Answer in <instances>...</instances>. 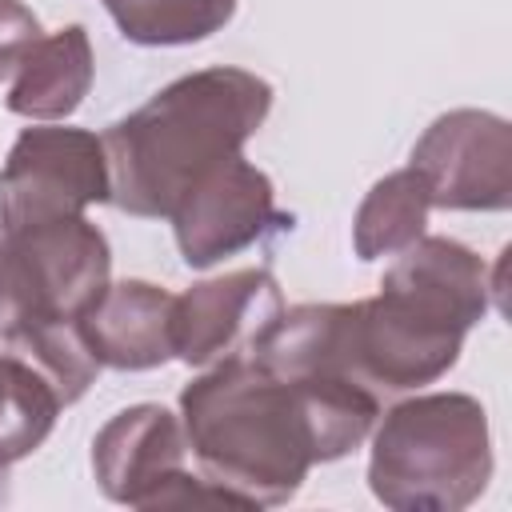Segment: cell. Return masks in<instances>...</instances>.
<instances>
[{
    "mask_svg": "<svg viewBox=\"0 0 512 512\" xmlns=\"http://www.w3.org/2000/svg\"><path fill=\"white\" fill-rule=\"evenodd\" d=\"M380 404L348 376L284 380L244 352L204 368L180 392V424L208 484L244 508H276L300 492L312 464L356 452Z\"/></svg>",
    "mask_w": 512,
    "mask_h": 512,
    "instance_id": "6da1fadb",
    "label": "cell"
},
{
    "mask_svg": "<svg viewBox=\"0 0 512 512\" xmlns=\"http://www.w3.org/2000/svg\"><path fill=\"white\" fill-rule=\"evenodd\" d=\"M268 112L272 84L248 68L216 64L164 84L100 136L112 180L108 200L128 216L168 220L200 176L244 152Z\"/></svg>",
    "mask_w": 512,
    "mask_h": 512,
    "instance_id": "7a4b0ae2",
    "label": "cell"
},
{
    "mask_svg": "<svg viewBox=\"0 0 512 512\" xmlns=\"http://www.w3.org/2000/svg\"><path fill=\"white\" fill-rule=\"evenodd\" d=\"M492 480L488 412L468 392H424L380 412L368 488L392 512H460Z\"/></svg>",
    "mask_w": 512,
    "mask_h": 512,
    "instance_id": "3957f363",
    "label": "cell"
},
{
    "mask_svg": "<svg viewBox=\"0 0 512 512\" xmlns=\"http://www.w3.org/2000/svg\"><path fill=\"white\" fill-rule=\"evenodd\" d=\"M112 196L104 140L88 128L36 124L16 136L0 164V236L84 216Z\"/></svg>",
    "mask_w": 512,
    "mask_h": 512,
    "instance_id": "277c9868",
    "label": "cell"
},
{
    "mask_svg": "<svg viewBox=\"0 0 512 512\" xmlns=\"http://www.w3.org/2000/svg\"><path fill=\"white\" fill-rule=\"evenodd\" d=\"M460 348L464 332L420 316L392 292L352 300L340 316V368L380 400L436 384Z\"/></svg>",
    "mask_w": 512,
    "mask_h": 512,
    "instance_id": "5b68a950",
    "label": "cell"
},
{
    "mask_svg": "<svg viewBox=\"0 0 512 512\" xmlns=\"http://www.w3.org/2000/svg\"><path fill=\"white\" fill-rule=\"evenodd\" d=\"M0 240L12 316L76 324L112 276L108 236L88 216L44 220Z\"/></svg>",
    "mask_w": 512,
    "mask_h": 512,
    "instance_id": "8992f818",
    "label": "cell"
},
{
    "mask_svg": "<svg viewBox=\"0 0 512 512\" xmlns=\"http://www.w3.org/2000/svg\"><path fill=\"white\" fill-rule=\"evenodd\" d=\"M408 168L424 180L432 208L504 212L512 204V128L496 112L452 108L412 144Z\"/></svg>",
    "mask_w": 512,
    "mask_h": 512,
    "instance_id": "52a82bcc",
    "label": "cell"
},
{
    "mask_svg": "<svg viewBox=\"0 0 512 512\" xmlns=\"http://www.w3.org/2000/svg\"><path fill=\"white\" fill-rule=\"evenodd\" d=\"M172 236L188 268H212L252 244L292 232V216L276 208V184L244 152L200 176L172 208Z\"/></svg>",
    "mask_w": 512,
    "mask_h": 512,
    "instance_id": "ba28073f",
    "label": "cell"
},
{
    "mask_svg": "<svg viewBox=\"0 0 512 512\" xmlns=\"http://www.w3.org/2000/svg\"><path fill=\"white\" fill-rule=\"evenodd\" d=\"M92 476L100 492L128 508H172L188 476V440L180 416L164 404L120 408L92 440Z\"/></svg>",
    "mask_w": 512,
    "mask_h": 512,
    "instance_id": "9c48e42d",
    "label": "cell"
},
{
    "mask_svg": "<svg viewBox=\"0 0 512 512\" xmlns=\"http://www.w3.org/2000/svg\"><path fill=\"white\" fill-rule=\"evenodd\" d=\"M280 312L284 296L268 268L200 280L172 300V352L188 368H212L244 356Z\"/></svg>",
    "mask_w": 512,
    "mask_h": 512,
    "instance_id": "30bf717a",
    "label": "cell"
},
{
    "mask_svg": "<svg viewBox=\"0 0 512 512\" xmlns=\"http://www.w3.org/2000/svg\"><path fill=\"white\" fill-rule=\"evenodd\" d=\"M380 292H392L420 316L468 336L488 316L496 280L488 276L484 256L468 244L452 236H420L404 252H396V264L384 272Z\"/></svg>",
    "mask_w": 512,
    "mask_h": 512,
    "instance_id": "8fae6325",
    "label": "cell"
},
{
    "mask_svg": "<svg viewBox=\"0 0 512 512\" xmlns=\"http://www.w3.org/2000/svg\"><path fill=\"white\" fill-rule=\"evenodd\" d=\"M172 292L152 280H108L104 292L76 316V332L100 368L148 372L172 352Z\"/></svg>",
    "mask_w": 512,
    "mask_h": 512,
    "instance_id": "7c38bea8",
    "label": "cell"
},
{
    "mask_svg": "<svg viewBox=\"0 0 512 512\" xmlns=\"http://www.w3.org/2000/svg\"><path fill=\"white\" fill-rule=\"evenodd\" d=\"M92 80H96V56H92L88 28L68 24L36 40V48L16 68L4 104L8 112L40 120V124L68 120L84 104Z\"/></svg>",
    "mask_w": 512,
    "mask_h": 512,
    "instance_id": "4fadbf2b",
    "label": "cell"
},
{
    "mask_svg": "<svg viewBox=\"0 0 512 512\" xmlns=\"http://www.w3.org/2000/svg\"><path fill=\"white\" fill-rule=\"evenodd\" d=\"M428 212H432V200H428L424 180L412 168L388 172L384 180H376L368 188V196L356 208V220H352L356 256L364 264H372V260L404 252L412 240L424 236Z\"/></svg>",
    "mask_w": 512,
    "mask_h": 512,
    "instance_id": "5bb4252c",
    "label": "cell"
},
{
    "mask_svg": "<svg viewBox=\"0 0 512 512\" xmlns=\"http://www.w3.org/2000/svg\"><path fill=\"white\" fill-rule=\"evenodd\" d=\"M240 0H104L120 36L144 48H180L216 36Z\"/></svg>",
    "mask_w": 512,
    "mask_h": 512,
    "instance_id": "9a60e30c",
    "label": "cell"
},
{
    "mask_svg": "<svg viewBox=\"0 0 512 512\" xmlns=\"http://www.w3.org/2000/svg\"><path fill=\"white\" fill-rule=\"evenodd\" d=\"M40 36L44 28L24 0H0V84L16 76V68L36 48Z\"/></svg>",
    "mask_w": 512,
    "mask_h": 512,
    "instance_id": "2e32d148",
    "label": "cell"
},
{
    "mask_svg": "<svg viewBox=\"0 0 512 512\" xmlns=\"http://www.w3.org/2000/svg\"><path fill=\"white\" fill-rule=\"evenodd\" d=\"M12 316V300H8V272H4V240H0V328Z\"/></svg>",
    "mask_w": 512,
    "mask_h": 512,
    "instance_id": "e0dca14e",
    "label": "cell"
},
{
    "mask_svg": "<svg viewBox=\"0 0 512 512\" xmlns=\"http://www.w3.org/2000/svg\"><path fill=\"white\" fill-rule=\"evenodd\" d=\"M0 504H8V464H0Z\"/></svg>",
    "mask_w": 512,
    "mask_h": 512,
    "instance_id": "ac0fdd59",
    "label": "cell"
}]
</instances>
